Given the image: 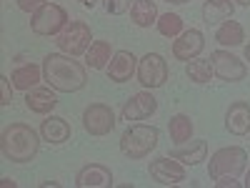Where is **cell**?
Segmentation results:
<instances>
[{
    "label": "cell",
    "mask_w": 250,
    "mask_h": 188,
    "mask_svg": "<svg viewBox=\"0 0 250 188\" xmlns=\"http://www.w3.org/2000/svg\"><path fill=\"white\" fill-rule=\"evenodd\" d=\"M158 141H160V131L155 128V125L135 123V125H128V128L123 131L120 151L130 161H143L158 148Z\"/></svg>",
    "instance_id": "cell-3"
},
{
    "label": "cell",
    "mask_w": 250,
    "mask_h": 188,
    "mask_svg": "<svg viewBox=\"0 0 250 188\" xmlns=\"http://www.w3.org/2000/svg\"><path fill=\"white\" fill-rule=\"evenodd\" d=\"M10 78L8 75H0V106H10V100H13V88L15 86H10Z\"/></svg>",
    "instance_id": "cell-28"
},
{
    "label": "cell",
    "mask_w": 250,
    "mask_h": 188,
    "mask_svg": "<svg viewBox=\"0 0 250 188\" xmlns=\"http://www.w3.org/2000/svg\"><path fill=\"white\" fill-rule=\"evenodd\" d=\"M10 80H13V86H15L18 91L28 93V91L38 88V83L43 80V68L35 66V63H25V66H18V68L13 70Z\"/></svg>",
    "instance_id": "cell-19"
},
{
    "label": "cell",
    "mask_w": 250,
    "mask_h": 188,
    "mask_svg": "<svg viewBox=\"0 0 250 188\" xmlns=\"http://www.w3.org/2000/svg\"><path fill=\"white\" fill-rule=\"evenodd\" d=\"M55 38H58L55 43H58L60 53L78 58V55H85V50L90 48L93 33H90V28L83 23V20H73V23H68L65 28H62V33L55 35Z\"/></svg>",
    "instance_id": "cell-6"
},
{
    "label": "cell",
    "mask_w": 250,
    "mask_h": 188,
    "mask_svg": "<svg viewBox=\"0 0 250 188\" xmlns=\"http://www.w3.org/2000/svg\"><path fill=\"white\" fill-rule=\"evenodd\" d=\"M25 106L28 111L38 113V116H50L58 106V95L55 88H33L25 93Z\"/></svg>",
    "instance_id": "cell-16"
},
{
    "label": "cell",
    "mask_w": 250,
    "mask_h": 188,
    "mask_svg": "<svg viewBox=\"0 0 250 188\" xmlns=\"http://www.w3.org/2000/svg\"><path fill=\"white\" fill-rule=\"evenodd\" d=\"M165 3H173V5H183V3H190V0H165Z\"/></svg>",
    "instance_id": "cell-34"
},
{
    "label": "cell",
    "mask_w": 250,
    "mask_h": 188,
    "mask_svg": "<svg viewBox=\"0 0 250 188\" xmlns=\"http://www.w3.org/2000/svg\"><path fill=\"white\" fill-rule=\"evenodd\" d=\"M210 63H213L215 75L225 83H238V80H245V75H248V66L230 50H213Z\"/></svg>",
    "instance_id": "cell-9"
},
{
    "label": "cell",
    "mask_w": 250,
    "mask_h": 188,
    "mask_svg": "<svg viewBox=\"0 0 250 188\" xmlns=\"http://www.w3.org/2000/svg\"><path fill=\"white\" fill-rule=\"evenodd\" d=\"M75 186L78 188H110L113 173H110L108 165H103V163H88L78 171Z\"/></svg>",
    "instance_id": "cell-14"
},
{
    "label": "cell",
    "mask_w": 250,
    "mask_h": 188,
    "mask_svg": "<svg viewBox=\"0 0 250 188\" xmlns=\"http://www.w3.org/2000/svg\"><path fill=\"white\" fill-rule=\"evenodd\" d=\"M148 173L160 186H175V183L185 181V163H180L173 156H160V158H153L150 161Z\"/></svg>",
    "instance_id": "cell-10"
},
{
    "label": "cell",
    "mask_w": 250,
    "mask_h": 188,
    "mask_svg": "<svg viewBox=\"0 0 250 188\" xmlns=\"http://www.w3.org/2000/svg\"><path fill=\"white\" fill-rule=\"evenodd\" d=\"M173 158H178L185 165H198L203 161H208V143L205 141H185L170 153Z\"/></svg>",
    "instance_id": "cell-20"
},
{
    "label": "cell",
    "mask_w": 250,
    "mask_h": 188,
    "mask_svg": "<svg viewBox=\"0 0 250 188\" xmlns=\"http://www.w3.org/2000/svg\"><path fill=\"white\" fill-rule=\"evenodd\" d=\"M135 0H103V5H105V10L110 15H123V13H128L133 8Z\"/></svg>",
    "instance_id": "cell-27"
},
{
    "label": "cell",
    "mask_w": 250,
    "mask_h": 188,
    "mask_svg": "<svg viewBox=\"0 0 250 188\" xmlns=\"http://www.w3.org/2000/svg\"><path fill=\"white\" fill-rule=\"evenodd\" d=\"M225 128L233 136H248L250 133V103L235 100L225 111Z\"/></svg>",
    "instance_id": "cell-15"
},
{
    "label": "cell",
    "mask_w": 250,
    "mask_h": 188,
    "mask_svg": "<svg viewBox=\"0 0 250 188\" xmlns=\"http://www.w3.org/2000/svg\"><path fill=\"white\" fill-rule=\"evenodd\" d=\"M43 80L58 93H78L85 88L88 70L83 63L73 60V55L50 53L43 60Z\"/></svg>",
    "instance_id": "cell-1"
},
{
    "label": "cell",
    "mask_w": 250,
    "mask_h": 188,
    "mask_svg": "<svg viewBox=\"0 0 250 188\" xmlns=\"http://www.w3.org/2000/svg\"><path fill=\"white\" fill-rule=\"evenodd\" d=\"M138 83L148 91H155L160 86H165L168 80V63L160 53H145L138 60V73H135Z\"/></svg>",
    "instance_id": "cell-7"
},
{
    "label": "cell",
    "mask_w": 250,
    "mask_h": 188,
    "mask_svg": "<svg viewBox=\"0 0 250 188\" xmlns=\"http://www.w3.org/2000/svg\"><path fill=\"white\" fill-rule=\"evenodd\" d=\"M155 28L163 38H178L183 33V18L178 13H163V15H158Z\"/></svg>",
    "instance_id": "cell-26"
},
{
    "label": "cell",
    "mask_w": 250,
    "mask_h": 188,
    "mask_svg": "<svg viewBox=\"0 0 250 188\" xmlns=\"http://www.w3.org/2000/svg\"><path fill=\"white\" fill-rule=\"evenodd\" d=\"M185 75L190 78L193 83H198V86H203V83H210L213 75H215L210 58H208V60H198V58H193L190 63H185Z\"/></svg>",
    "instance_id": "cell-25"
},
{
    "label": "cell",
    "mask_w": 250,
    "mask_h": 188,
    "mask_svg": "<svg viewBox=\"0 0 250 188\" xmlns=\"http://www.w3.org/2000/svg\"><path fill=\"white\" fill-rule=\"evenodd\" d=\"M215 40L223 48H235L245 40V30L238 20H225V23H220L218 30H215Z\"/></svg>",
    "instance_id": "cell-23"
},
{
    "label": "cell",
    "mask_w": 250,
    "mask_h": 188,
    "mask_svg": "<svg viewBox=\"0 0 250 188\" xmlns=\"http://www.w3.org/2000/svg\"><path fill=\"white\" fill-rule=\"evenodd\" d=\"M40 136H43V141H48L53 145H60L70 138V123L60 116H48L40 123Z\"/></svg>",
    "instance_id": "cell-18"
},
{
    "label": "cell",
    "mask_w": 250,
    "mask_h": 188,
    "mask_svg": "<svg viewBox=\"0 0 250 188\" xmlns=\"http://www.w3.org/2000/svg\"><path fill=\"white\" fill-rule=\"evenodd\" d=\"M105 70L113 83H128L138 73V58L130 50H115Z\"/></svg>",
    "instance_id": "cell-13"
},
{
    "label": "cell",
    "mask_w": 250,
    "mask_h": 188,
    "mask_svg": "<svg viewBox=\"0 0 250 188\" xmlns=\"http://www.w3.org/2000/svg\"><path fill=\"white\" fill-rule=\"evenodd\" d=\"M83 128L90 136H108L115 128V113L105 103H90L83 111Z\"/></svg>",
    "instance_id": "cell-8"
},
{
    "label": "cell",
    "mask_w": 250,
    "mask_h": 188,
    "mask_svg": "<svg viewBox=\"0 0 250 188\" xmlns=\"http://www.w3.org/2000/svg\"><path fill=\"white\" fill-rule=\"evenodd\" d=\"M110 58H113V46H110V40H93L90 48L85 50V63H88L90 68H95V70L108 68Z\"/></svg>",
    "instance_id": "cell-22"
},
{
    "label": "cell",
    "mask_w": 250,
    "mask_h": 188,
    "mask_svg": "<svg viewBox=\"0 0 250 188\" xmlns=\"http://www.w3.org/2000/svg\"><path fill=\"white\" fill-rule=\"evenodd\" d=\"M245 188H250V171H248V176H245Z\"/></svg>",
    "instance_id": "cell-37"
},
{
    "label": "cell",
    "mask_w": 250,
    "mask_h": 188,
    "mask_svg": "<svg viewBox=\"0 0 250 188\" xmlns=\"http://www.w3.org/2000/svg\"><path fill=\"white\" fill-rule=\"evenodd\" d=\"M203 48H205V35L198 28L183 30L173 43V58L183 60V63H190L193 58H198L203 53Z\"/></svg>",
    "instance_id": "cell-12"
},
{
    "label": "cell",
    "mask_w": 250,
    "mask_h": 188,
    "mask_svg": "<svg viewBox=\"0 0 250 188\" xmlns=\"http://www.w3.org/2000/svg\"><path fill=\"white\" fill-rule=\"evenodd\" d=\"M245 60H250V43L245 46Z\"/></svg>",
    "instance_id": "cell-36"
},
{
    "label": "cell",
    "mask_w": 250,
    "mask_h": 188,
    "mask_svg": "<svg viewBox=\"0 0 250 188\" xmlns=\"http://www.w3.org/2000/svg\"><path fill=\"white\" fill-rule=\"evenodd\" d=\"M158 5L155 0H135L133 8H130V20L138 28H150L158 23Z\"/></svg>",
    "instance_id": "cell-21"
},
{
    "label": "cell",
    "mask_w": 250,
    "mask_h": 188,
    "mask_svg": "<svg viewBox=\"0 0 250 188\" xmlns=\"http://www.w3.org/2000/svg\"><path fill=\"white\" fill-rule=\"evenodd\" d=\"M0 151L10 163H30L40 151V136L28 123H10L0 136Z\"/></svg>",
    "instance_id": "cell-2"
},
{
    "label": "cell",
    "mask_w": 250,
    "mask_h": 188,
    "mask_svg": "<svg viewBox=\"0 0 250 188\" xmlns=\"http://www.w3.org/2000/svg\"><path fill=\"white\" fill-rule=\"evenodd\" d=\"M0 183H3V188H15V186H18V183H15L13 178H3Z\"/></svg>",
    "instance_id": "cell-32"
},
{
    "label": "cell",
    "mask_w": 250,
    "mask_h": 188,
    "mask_svg": "<svg viewBox=\"0 0 250 188\" xmlns=\"http://www.w3.org/2000/svg\"><path fill=\"white\" fill-rule=\"evenodd\" d=\"M248 165V153L240 145H225V148L215 151L210 156V163H208V176L213 181L220 176H240Z\"/></svg>",
    "instance_id": "cell-4"
},
{
    "label": "cell",
    "mask_w": 250,
    "mask_h": 188,
    "mask_svg": "<svg viewBox=\"0 0 250 188\" xmlns=\"http://www.w3.org/2000/svg\"><path fill=\"white\" fill-rule=\"evenodd\" d=\"M78 3H80L83 8H90V10H93V8L98 5V0H78Z\"/></svg>",
    "instance_id": "cell-31"
},
{
    "label": "cell",
    "mask_w": 250,
    "mask_h": 188,
    "mask_svg": "<svg viewBox=\"0 0 250 188\" xmlns=\"http://www.w3.org/2000/svg\"><path fill=\"white\" fill-rule=\"evenodd\" d=\"M235 5H243V8H250V0H233Z\"/></svg>",
    "instance_id": "cell-33"
},
{
    "label": "cell",
    "mask_w": 250,
    "mask_h": 188,
    "mask_svg": "<svg viewBox=\"0 0 250 188\" xmlns=\"http://www.w3.org/2000/svg\"><path fill=\"white\" fill-rule=\"evenodd\" d=\"M203 20L208 25H220L225 20H230L235 13V3L233 0H205L203 3Z\"/></svg>",
    "instance_id": "cell-17"
},
{
    "label": "cell",
    "mask_w": 250,
    "mask_h": 188,
    "mask_svg": "<svg viewBox=\"0 0 250 188\" xmlns=\"http://www.w3.org/2000/svg\"><path fill=\"white\" fill-rule=\"evenodd\" d=\"M15 3H18V8L23 10V13H30V15H33L38 8H43L48 0H15Z\"/></svg>",
    "instance_id": "cell-29"
},
{
    "label": "cell",
    "mask_w": 250,
    "mask_h": 188,
    "mask_svg": "<svg viewBox=\"0 0 250 188\" xmlns=\"http://www.w3.org/2000/svg\"><path fill=\"white\" fill-rule=\"evenodd\" d=\"M155 111H158V100H155V95L148 88H145V91L130 95L128 100L123 103L120 116H123V120L130 123V120H148L150 116H155Z\"/></svg>",
    "instance_id": "cell-11"
},
{
    "label": "cell",
    "mask_w": 250,
    "mask_h": 188,
    "mask_svg": "<svg viewBox=\"0 0 250 188\" xmlns=\"http://www.w3.org/2000/svg\"><path fill=\"white\" fill-rule=\"evenodd\" d=\"M215 186H218V188H240V186H245V183L235 181V176H220V178H215Z\"/></svg>",
    "instance_id": "cell-30"
},
{
    "label": "cell",
    "mask_w": 250,
    "mask_h": 188,
    "mask_svg": "<svg viewBox=\"0 0 250 188\" xmlns=\"http://www.w3.org/2000/svg\"><path fill=\"white\" fill-rule=\"evenodd\" d=\"M168 131H170V138L180 145V143H185V141H190V138H193L195 125H193L190 116H185V113H175V116L168 120Z\"/></svg>",
    "instance_id": "cell-24"
},
{
    "label": "cell",
    "mask_w": 250,
    "mask_h": 188,
    "mask_svg": "<svg viewBox=\"0 0 250 188\" xmlns=\"http://www.w3.org/2000/svg\"><path fill=\"white\" fill-rule=\"evenodd\" d=\"M65 25H68V13L58 3H45L43 8H38L30 15V30L35 35H43V38L60 35Z\"/></svg>",
    "instance_id": "cell-5"
},
{
    "label": "cell",
    "mask_w": 250,
    "mask_h": 188,
    "mask_svg": "<svg viewBox=\"0 0 250 188\" xmlns=\"http://www.w3.org/2000/svg\"><path fill=\"white\" fill-rule=\"evenodd\" d=\"M40 186H43V188H48V186H60L58 181H45V183H40Z\"/></svg>",
    "instance_id": "cell-35"
}]
</instances>
